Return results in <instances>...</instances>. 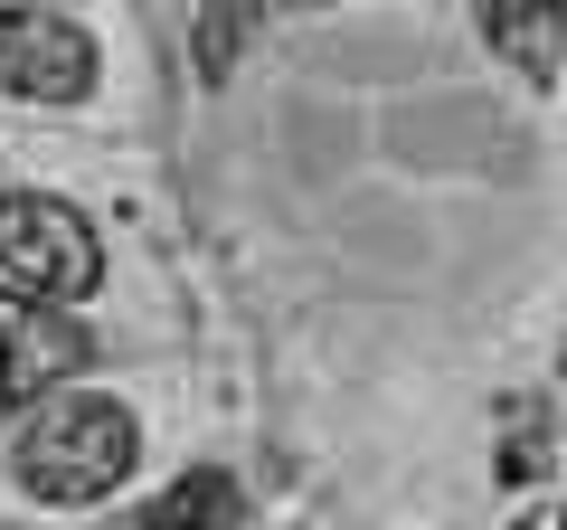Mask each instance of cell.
Here are the masks:
<instances>
[{
	"mask_svg": "<svg viewBox=\"0 0 567 530\" xmlns=\"http://www.w3.org/2000/svg\"><path fill=\"white\" fill-rule=\"evenodd\" d=\"M133 465H142V427L104 388H48L39 408H29V427H20V455H10L20 492L29 502H58V511L104 502Z\"/></svg>",
	"mask_w": 567,
	"mask_h": 530,
	"instance_id": "obj_1",
	"label": "cell"
},
{
	"mask_svg": "<svg viewBox=\"0 0 567 530\" xmlns=\"http://www.w3.org/2000/svg\"><path fill=\"white\" fill-rule=\"evenodd\" d=\"M0 275L29 294H58V304H85L104 285L95 218L58 190H0Z\"/></svg>",
	"mask_w": 567,
	"mask_h": 530,
	"instance_id": "obj_2",
	"label": "cell"
},
{
	"mask_svg": "<svg viewBox=\"0 0 567 530\" xmlns=\"http://www.w3.org/2000/svg\"><path fill=\"white\" fill-rule=\"evenodd\" d=\"M104 77L95 39L66 10H0V95L20 104H85Z\"/></svg>",
	"mask_w": 567,
	"mask_h": 530,
	"instance_id": "obj_3",
	"label": "cell"
},
{
	"mask_svg": "<svg viewBox=\"0 0 567 530\" xmlns=\"http://www.w3.org/2000/svg\"><path fill=\"white\" fill-rule=\"evenodd\" d=\"M95 360V332L58 304V294H29V285H0V388L10 398H48L58 379Z\"/></svg>",
	"mask_w": 567,
	"mask_h": 530,
	"instance_id": "obj_4",
	"label": "cell"
},
{
	"mask_svg": "<svg viewBox=\"0 0 567 530\" xmlns=\"http://www.w3.org/2000/svg\"><path fill=\"white\" fill-rule=\"evenodd\" d=\"M483 39H492V58H502L511 77L548 85L567 67V10H558V0H492V10H483Z\"/></svg>",
	"mask_w": 567,
	"mask_h": 530,
	"instance_id": "obj_5",
	"label": "cell"
},
{
	"mask_svg": "<svg viewBox=\"0 0 567 530\" xmlns=\"http://www.w3.org/2000/svg\"><path fill=\"white\" fill-rule=\"evenodd\" d=\"M237 511H246L237 473H227V465H189L162 502L142 511V530H237Z\"/></svg>",
	"mask_w": 567,
	"mask_h": 530,
	"instance_id": "obj_6",
	"label": "cell"
},
{
	"mask_svg": "<svg viewBox=\"0 0 567 530\" xmlns=\"http://www.w3.org/2000/svg\"><path fill=\"white\" fill-rule=\"evenodd\" d=\"M246 29H256V0H199V67H208V77L237 67Z\"/></svg>",
	"mask_w": 567,
	"mask_h": 530,
	"instance_id": "obj_7",
	"label": "cell"
},
{
	"mask_svg": "<svg viewBox=\"0 0 567 530\" xmlns=\"http://www.w3.org/2000/svg\"><path fill=\"white\" fill-rule=\"evenodd\" d=\"M511 530H567V502H548V511H520Z\"/></svg>",
	"mask_w": 567,
	"mask_h": 530,
	"instance_id": "obj_8",
	"label": "cell"
}]
</instances>
